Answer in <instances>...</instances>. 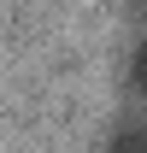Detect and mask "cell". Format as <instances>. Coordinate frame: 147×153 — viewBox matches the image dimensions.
<instances>
[{"instance_id":"1","label":"cell","mask_w":147,"mask_h":153,"mask_svg":"<svg viewBox=\"0 0 147 153\" xmlns=\"http://www.w3.org/2000/svg\"><path fill=\"white\" fill-rule=\"evenodd\" d=\"M106 153H147V124H118L106 135Z\"/></svg>"},{"instance_id":"2","label":"cell","mask_w":147,"mask_h":153,"mask_svg":"<svg viewBox=\"0 0 147 153\" xmlns=\"http://www.w3.org/2000/svg\"><path fill=\"white\" fill-rule=\"evenodd\" d=\"M129 88L147 100V36L135 41V53H129Z\"/></svg>"},{"instance_id":"3","label":"cell","mask_w":147,"mask_h":153,"mask_svg":"<svg viewBox=\"0 0 147 153\" xmlns=\"http://www.w3.org/2000/svg\"><path fill=\"white\" fill-rule=\"evenodd\" d=\"M141 24H147V0H141Z\"/></svg>"}]
</instances>
